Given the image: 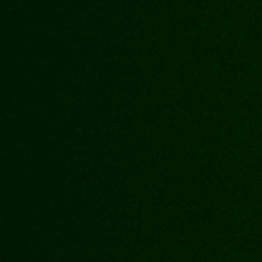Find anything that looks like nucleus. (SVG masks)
Here are the masks:
<instances>
[]
</instances>
